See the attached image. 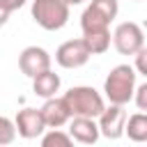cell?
<instances>
[{
	"label": "cell",
	"instance_id": "1",
	"mask_svg": "<svg viewBox=\"0 0 147 147\" xmlns=\"http://www.w3.org/2000/svg\"><path fill=\"white\" fill-rule=\"evenodd\" d=\"M62 101L69 110L71 117H99V113L103 110L106 101L101 96V92H96L90 85H74L62 94Z\"/></svg>",
	"mask_w": 147,
	"mask_h": 147
},
{
	"label": "cell",
	"instance_id": "2",
	"mask_svg": "<svg viewBox=\"0 0 147 147\" xmlns=\"http://www.w3.org/2000/svg\"><path fill=\"white\" fill-rule=\"evenodd\" d=\"M136 69L131 64H117L108 71L106 80H103V92H106V99L110 103H117V106H126L131 99H133V90H136Z\"/></svg>",
	"mask_w": 147,
	"mask_h": 147
},
{
	"label": "cell",
	"instance_id": "3",
	"mask_svg": "<svg viewBox=\"0 0 147 147\" xmlns=\"http://www.w3.org/2000/svg\"><path fill=\"white\" fill-rule=\"evenodd\" d=\"M30 14L39 28L55 32L62 30L69 21V5L64 0H32Z\"/></svg>",
	"mask_w": 147,
	"mask_h": 147
},
{
	"label": "cell",
	"instance_id": "4",
	"mask_svg": "<svg viewBox=\"0 0 147 147\" xmlns=\"http://www.w3.org/2000/svg\"><path fill=\"white\" fill-rule=\"evenodd\" d=\"M113 46L117 48L119 55H133L136 51H140L145 46V32L136 21H124L115 28V32L110 34Z\"/></svg>",
	"mask_w": 147,
	"mask_h": 147
},
{
	"label": "cell",
	"instance_id": "5",
	"mask_svg": "<svg viewBox=\"0 0 147 147\" xmlns=\"http://www.w3.org/2000/svg\"><path fill=\"white\" fill-rule=\"evenodd\" d=\"M124 122H126V110L124 106H117V103L103 106V110L96 117L99 133L108 140H117L124 136Z\"/></svg>",
	"mask_w": 147,
	"mask_h": 147
},
{
	"label": "cell",
	"instance_id": "6",
	"mask_svg": "<svg viewBox=\"0 0 147 147\" xmlns=\"http://www.w3.org/2000/svg\"><path fill=\"white\" fill-rule=\"evenodd\" d=\"M87 60H90V51H87L83 37L80 39H69V41L60 44L57 51H55V62L62 69H78V67L87 64Z\"/></svg>",
	"mask_w": 147,
	"mask_h": 147
},
{
	"label": "cell",
	"instance_id": "7",
	"mask_svg": "<svg viewBox=\"0 0 147 147\" xmlns=\"http://www.w3.org/2000/svg\"><path fill=\"white\" fill-rule=\"evenodd\" d=\"M18 69L28 78H32V76L41 74V71L51 69V55H48V51L41 48V46H25L21 51V55H18Z\"/></svg>",
	"mask_w": 147,
	"mask_h": 147
},
{
	"label": "cell",
	"instance_id": "8",
	"mask_svg": "<svg viewBox=\"0 0 147 147\" xmlns=\"http://www.w3.org/2000/svg\"><path fill=\"white\" fill-rule=\"evenodd\" d=\"M14 126H16V136H21L23 140H34L46 131V124H44V117H41L39 108L18 110L16 119H14Z\"/></svg>",
	"mask_w": 147,
	"mask_h": 147
},
{
	"label": "cell",
	"instance_id": "9",
	"mask_svg": "<svg viewBox=\"0 0 147 147\" xmlns=\"http://www.w3.org/2000/svg\"><path fill=\"white\" fill-rule=\"evenodd\" d=\"M69 136L71 140L80 142V145H94L101 133H99V126H96V119L94 117H69Z\"/></svg>",
	"mask_w": 147,
	"mask_h": 147
},
{
	"label": "cell",
	"instance_id": "10",
	"mask_svg": "<svg viewBox=\"0 0 147 147\" xmlns=\"http://www.w3.org/2000/svg\"><path fill=\"white\" fill-rule=\"evenodd\" d=\"M39 113L44 117L46 129H60L71 117L69 110H67V106H64V101H62V96H48V99H44V106L39 108Z\"/></svg>",
	"mask_w": 147,
	"mask_h": 147
},
{
	"label": "cell",
	"instance_id": "11",
	"mask_svg": "<svg viewBox=\"0 0 147 147\" xmlns=\"http://www.w3.org/2000/svg\"><path fill=\"white\" fill-rule=\"evenodd\" d=\"M60 85H62V80H60V76L53 69H46V71L32 76V92L37 96H41V99L55 96L60 92Z\"/></svg>",
	"mask_w": 147,
	"mask_h": 147
},
{
	"label": "cell",
	"instance_id": "12",
	"mask_svg": "<svg viewBox=\"0 0 147 147\" xmlns=\"http://www.w3.org/2000/svg\"><path fill=\"white\" fill-rule=\"evenodd\" d=\"M124 133H126L129 140H133V142H145V140H147V115H145L142 110H140V113H133L131 117L126 115Z\"/></svg>",
	"mask_w": 147,
	"mask_h": 147
},
{
	"label": "cell",
	"instance_id": "13",
	"mask_svg": "<svg viewBox=\"0 0 147 147\" xmlns=\"http://www.w3.org/2000/svg\"><path fill=\"white\" fill-rule=\"evenodd\" d=\"M110 28V21H106L94 7H85V11H83V16H80V30H83V34H87V32H99V30H108Z\"/></svg>",
	"mask_w": 147,
	"mask_h": 147
},
{
	"label": "cell",
	"instance_id": "14",
	"mask_svg": "<svg viewBox=\"0 0 147 147\" xmlns=\"http://www.w3.org/2000/svg\"><path fill=\"white\" fill-rule=\"evenodd\" d=\"M83 41H85L90 55H101L110 48V28L99 30V32H87V34H83Z\"/></svg>",
	"mask_w": 147,
	"mask_h": 147
},
{
	"label": "cell",
	"instance_id": "15",
	"mask_svg": "<svg viewBox=\"0 0 147 147\" xmlns=\"http://www.w3.org/2000/svg\"><path fill=\"white\" fill-rule=\"evenodd\" d=\"M71 142V136L60 129H48V133H41V147H69Z\"/></svg>",
	"mask_w": 147,
	"mask_h": 147
},
{
	"label": "cell",
	"instance_id": "16",
	"mask_svg": "<svg viewBox=\"0 0 147 147\" xmlns=\"http://www.w3.org/2000/svg\"><path fill=\"white\" fill-rule=\"evenodd\" d=\"M90 7H94L106 21H115L117 18V11H119V5L117 0H90Z\"/></svg>",
	"mask_w": 147,
	"mask_h": 147
},
{
	"label": "cell",
	"instance_id": "17",
	"mask_svg": "<svg viewBox=\"0 0 147 147\" xmlns=\"http://www.w3.org/2000/svg\"><path fill=\"white\" fill-rule=\"evenodd\" d=\"M16 140V126L9 117H2L0 115V147L2 145H11Z\"/></svg>",
	"mask_w": 147,
	"mask_h": 147
},
{
	"label": "cell",
	"instance_id": "18",
	"mask_svg": "<svg viewBox=\"0 0 147 147\" xmlns=\"http://www.w3.org/2000/svg\"><path fill=\"white\" fill-rule=\"evenodd\" d=\"M133 57H136V74L138 76H147V48L142 46L140 51H136L133 53Z\"/></svg>",
	"mask_w": 147,
	"mask_h": 147
},
{
	"label": "cell",
	"instance_id": "19",
	"mask_svg": "<svg viewBox=\"0 0 147 147\" xmlns=\"http://www.w3.org/2000/svg\"><path fill=\"white\" fill-rule=\"evenodd\" d=\"M133 99H136V106H138V110H147V83H140V85H136V90H133Z\"/></svg>",
	"mask_w": 147,
	"mask_h": 147
},
{
	"label": "cell",
	"instance_id": "20",
	"mask_svg": "<svg viewBox=\"0 0 147 147\" xmlns=\"http://www.w3.org/2000/svg\"><path fill=\"white\" fill-rule=\"evenodd\" d=\"M25 2H28V0H0V5H2L9 14H11V11H16V9H21Z\"/></svg>",
	"mask_w": 147,
	"mask_h": 147
},
{
	"label": "cell",
	"instance_id": "21",
	"mask_svg": "<svg viewBox=\"0 0 147 147\" xmlns=\"http://www.w3.org/2000/svg\"><path fill=\"white\" fill-rule=\"evenodd\" d=\"M7 21H9V11H7V9H5L2 5H0V28H2V25H5Z\"/></svg>",
	"mask_w": 147,
	"mask_h": 147
},
{
	"label": "cell",
	"instance_id": "22",
	"mask_svg": "<svg viewBox=\"0 0 147 147\" xmlns=\"http://www.w3.org/2000/svg\"><path fill=\"white\" fill-rule=\"evenodd\" d=\"M69 7H74V5H80V2H85V0H64Z\"/></svg>",
	"mask_w": 147,
	"mask_h": 147
},
{
	"label": "cell",
	"instance_id": "23",
	"mask_svg": "<svg viewBox=\"0 0 147 147\" xmlns=\"http://www.w3.org/2000/svg\"><path fill=\"white\" fill-rule=\"evenodd\" d=\"M138 2H140V0H138Z\"/></svg>",
	"mask_w": 147,
	"mask_h": 147
}]
</instances>
